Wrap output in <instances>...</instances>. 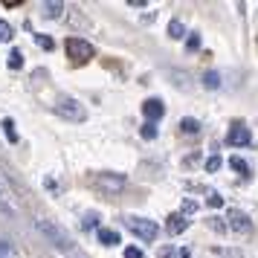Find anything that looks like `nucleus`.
<instances>
[{"instance_id":"nucleus-1","label":"nucleus","mask_w":258,"mask_h":258,"mask_svg":"<svg viewBox=\"0 0 258 258\" xmlns=\"http://www.w3.org/2000/svg\"><path fill=\"white\" fill-rule=\"evenodd\" d=\"M38 232L44 235V238H47L52 246L64 249V252H67V249H73V238L64 232V229H61L58 223H52V221H47V218H41V221H38Z\"/></svg>"},{"instance_id":"nucleus-3","label":"nucleus","mask_w":258,"mask_h":258,"mask_svg":"<svg viewBox=\"0 0 258 258\" xmlns=\"http://www.w3.org/2000/svg\"><path fill=\"white\" fill-rule=\"evenodd\" d=\"M125 223L140 241H157V235H160V226L148 218H125Z\"/></svg>"},{"instance_id":"nucleus-6","label":"nucleus","mask_w":258,"mask_h":258,"mask_svg":"<svg viewBox=\"0 0 258 258\" xmlns=\"http://www.w3.org/2000/svg\"><path fill=\"white\" fill-rule=\"evenodd\" d=\"M142 113H145V119H148V122H154V125H157V119L165 113V105L160 102V99H148V102L142 105Z\"/></svg>"},{"instance_id":"nucleus-4","label":"nucleus","mask_w":258,"mask_h":258,"mask_svg":"<svg viewBox=\"0 0 258 258\" xmlns=\"http://www.w3.org/2000/svg\"><path fill=\"white\" fill-rule=\"evenodd\" d=\"M67 55H70L76 64H84V61L93 58V47H90L84 38H67Z\"/></svg>"},{"instance_id":"nucleus-19","label":"nucleus","mask_w":258,"mask_h":258,"mask_svg":"<svg viewBox=\"0 0 258 258\" xmlns=\"http://www.w3.org/2000/svg\"><path fill=\"white\" fill-rule=\"evenodd\" d=\"M229 165H232L235 171H241V174H246V171H249V165H246L241 157H232V160H229Z\"/></svg>"},{"instance_id":"nucleus-21","label":"nucleus","mask_w":258,"mask_h":258,"mask_svg":"<svg viewBox=\"0 0 258 258\" xmlns=\"http://www.w3.org/2000/svg\"><path fill=\"white\" fill-rule=\"evenodd\" d=\"M35 41H38V47L41 49H52L55 47V41H52L49 35H35Z\"/></svg>"},{"instance_id":"nucleus-12","label":"nucleus","mask_w":258,"mask_h":258,"mask_svg":"<svg viewBox=\"0 0 258 258\" xmlns=\"http://www.w3.org/2000/svg\"><path fill=\"white\" fill-rule=\"evenodd\" d=\"M0 128H3V137H6L9 142H18V131H15L12 119H3V125H0Z\"/></svg>"},{"instance_id":"nucleus-9","label":"nucleus","mask_w":258,"mask_h":258,"mask_svg":"<svg viewBox=\"0 0 258 258\" xmlns=\"http://www.w3.org/2000/svg\"><path fill=\"white\" fill-rule=\"evenodd\" d=\"M186 226H188L186 215H171L168 223H165V232H168V235H180V232H186Z\"/></svg>"},{"instance_id":"nucleus-5","label":"nucleus","mask_w":258,"mask_h":258,"mask_svg":"<svg viewBox=\"0 0 258 258\" xmlns=\"http://www.w3.org/2000/svg\"><path fill=\"white\" fill-rule=\"evenodd\" d=\"M96 183L105 188V191H110V195H119V191L125 188V177L122 174H99L96 177Z\"/></svg>"},{"instance_id":"nucleus-2","label":"nucleus","mask_w":258,"mask_h":258,"mask_svg":"<svg viewBox=\"0 0 258 258\" xmlns=\"http://www.w3.org/2000/svg\"><path fill=\"white\" fill-rule=\"evenodd\" d=\"M52 110L58 113L61 119H67V122H84L87 119V110H84L82 102H76V99H58Z\"/></svg>"},{"instance_id":"nucleus-24","label":"nucleus","mask_w":258,"mask_h":258,"mask_svg":"<svg viewBox=\"0 0 258 258\" xmlns=\"http://www.w3.org/2000/svg\"><path fill=\"white\" fill-rule=\"evenodd\" d=\"M209 206H212V209H221V206H223V198H221V195H212V198H209Z\"/></svg>"},{"instance_id":"nucleus-8","label":"nucleus","mask_w":258,"mask_h":258,"mask_svg":"<svg viewBox=\"0 0 258 258\" xmlns=\"http://www.w3.org/2000/svg\"><path fill=\"white\" fill-rule=\"evenodd\" d=\"M226 142H229V145H235V148H238V145H249V131H246L244 125H238V122H235L232 128H229Z\"/></svg>"},{"instance_id":"nucleus-7","label":"nucleus","mask_w":258,"mask_h":258,"mask_svg":"<svg viewBox=\"0 0 258 258\" xmlns=\"http://www.w3.org/2000/svg\"><path fill=\"white\" fill-rule=\"evenodd\" d=\"M229 226H232L235 232H249V229H252L249 218H246L241 209H229Z\"/></svg>"},{"instance_id":"nucleus-27","label":"nucleus","mask_w":258,"mask_h":258,"mask_svg":"<svg viewBox=\"0 0 258 258\" xmlns=\"http://www.w3.org/2000/svg\"><path fill=\"white\" fill-rule=\"evenodd\" d=\"M212 229H218V232H223V229H226V226H223L221 221H218V218H212V223H209Z\"/></svg>"},{"instance_id":"nucleus-26","label":"nucleus","mask_w":258,"mask_h":258,"mask_svg":"<svg viewBox=\"0 0 258 258\" xmlns=\"http://www.w3.org/2000/svg\"><path fill=\"white\" fill-rule=\"evenodd\" d=\"M198 209V203H195V200H186V203H183V215H186V212H195Z\"/></svg>"},{"instance_id":"nucleus-22","label":"nucleus","mask_w":258,"mask_h":258,"mask_svg":"<svg viewBox=\"0 0 258 258\" xmlns=\"http://www.w3.org/2000/svg\"><path fill=\"white\" fill-rule=\"evenodd\" d=\"M218 168H221V157L215 154V157H209V160H206V171H212V174H215Z\"/></svg>"},{"instance_id":"nucleus-20","label":"nucleus","mask_w":258,"mask_h":258,"mask_svg":"<svg viewBox=\"0 0 258 258\" xmlns=\"http://www.w3.org/2000/svg\"><path fill=\"white\" fill-rule=\"evenodd\" d=\"M200 47V35L198 32H188V41H186V49L188 52H195V49Z\"/></svg>"},{"instance_id":"nucleus-15","label":"nucleus","mask_w":258,"mask_h":258,"mask_svg":"<svg viewBox=\"0 0 258 258\" xmlns=\"http://www.w3.org/2000/svg\"><path fill=\"white\" fill-rule=\"evenodd\" d=\"M180 128H183V134H198L200 122H198V119H183V122H180Z\"/></svg>"},{"instance_id":"nucleus-10","label":"nucleus","mask_w":258,"mask_h":258,"mask_svg":"<svg viewBox=\"0 0 258 258\" xmlns=\"http://www.w3.org/2000/svg\"><path fill=\"white\" fill-rule=\"evenodd\" d=\"M99 241L105 246H116L119 244V232L116 229H99Z\"/></svg>"},{"instance_id":"nucleus-17","label":"nucleus","mask_w":258,"mask_h":258,"mask_svg":"<svg viewBox=\"0 0 258 258\" xmlns=\"http://www.w3.org/2000/svg\"><path fill=\"white\" fill-rule=\"evenodd\" d=\"M12 38H15V29L6 21H0V41H12Z\"/></svg>"},{"instance_id":"nucleus-23","label":"nucleus","mask_w":258,"mask_h":258,"mask_svg":"<svg viewBox=\"0 0 258 258\" xmlns=\"http://www.w3.org/2000/svg\"><path fill=\"white\" fill-rule=\"evenodd\" d=\"M0 258H12V244L9 241H0Z\"/></svg>"},{"instance_id":"nucleus-25","label":"nucleus","mask_w":258,"mask_h":258,"mask_svg":"<svg viewBox=\"0 0 258 258\" xmlns=\"http://www.w3.org/2000/svg\"><path fill=\"white\" fill-rule=\"evenodd\" d=\"M125 258H142V252L137 246H128V249H125Z\"/></svg>"},{"instance_id":"nucleus-13","label":"nucleus","mask_w":258,"mask_h":258,"mask_svg":"<svg viewBox=\"0 0 258 258\" xmlns=\"http://www.w3.org/2000/svg\"><path fill=\"white\" fill-rule=\"evenodd\" d=\"M64 3H44V18H61Z\"/></svg>"},{"instance_id":"nucleus-14","label":"nucleus","mask_w":258,"mask_h":258,"mask_svg":"<svg viewBox=\"0 0 258 258\" xmlns=\"http://www.w3.org/2000/svg\"><path fill=\"white\" fill-rule=\"evenodd\" d=\"M203 84H206L209 90H218V87H221V76H218L215 70H209L206 76H203Z\"/></svg>"},{"instance_id":"nucleus-16","label":"nucleus","mask_w":258,"mask_h":258,"mask_svg":"<svg viewBox=\"0 0 258 258\" xmlns=\"http://www.w3.org/2000/svg\"><path fill=\"white\" fill-rule=\"evenodd\" d=\"M9 67H12V70H21V67H24V55H21V49H12V55H9Z\"/></svg>"},{"instance_id":"nucleus-11","label":"nucleus","mask_w":258,"mask_h":258,"mask_svg":"<svg viewBox=\"0 0 258 258\" xmlns=\"http://www.w3.org/2000/svg\"><path fill=\"white\" fill-rule=\"evenodd\" d=\"M168 38H171V41H180V38H186V26L180 24V21H171V24H168Z\"/></svg>"},{"instance_id":"nucleus-18","label":"nucleus","mask_w":258,"mask_h":258,"mask_svg":"<svg viewBox=\"0 0 258 258\" xmlns=\"http://www.w3.org/2000/svg\"><path fill=\"white\" fill-rule=\"evenodd\" d=\"M142 137H145V140H157V125H154V122H145V125H142Z\"/></svg>"}]
</instances>
